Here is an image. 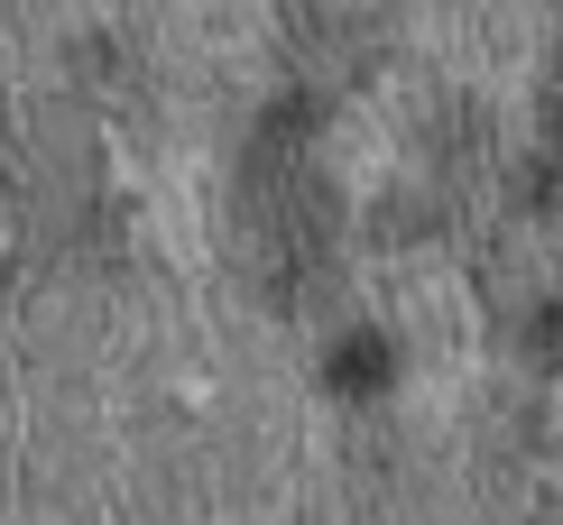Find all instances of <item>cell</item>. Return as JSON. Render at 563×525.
<instances>
[{
  "label": "cell",
  "instance_id": "2",
  "mask_svg": "<svg viewBox=\"0 0 563 525\" xmlns=\"http://www.w3.org/2000/svg\"><path fill=\"white\" fill-rule=\"evenodd\" d=\"M379 378H388V342H379V332H351V342L333 350V388L361 396V388H379Z\"/></svg>",
  "mask_w": 563,
  "mask_h": 525
},
{
  "label": "cell",
  "instance_id": "1",
  "mask_svg": "<svg viewBox=\"0 0 563 525\" xmlns=\"http://www.w3.org/2000/svg\"><path fill=\"white\" fill-rule=\"evenodd\" d=\"M305 130H314V102L296 92L260 121L250 176H241V258L277 304H314L342 258V212H333V185L305 157Z\"/></svg>",
  "mask_w": 563,
  "mask_h": 525
}]
</instances>
